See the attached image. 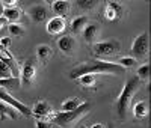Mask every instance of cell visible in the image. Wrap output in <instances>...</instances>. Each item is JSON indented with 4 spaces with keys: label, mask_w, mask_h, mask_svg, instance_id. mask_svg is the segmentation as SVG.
<instances>
[{
    "label": "cell",
    "mask_w": 151,
    "mask_h": 128,
    "mask_svg": "<svg viewBox=\"0 0 151 128\" xmlns=\"http://www.w3.org/2000/svg\"><path fill=\"white\" fill-rule=\"evenodd\" d=\"M122 14V5L116 0H109L104 8V17L107 21H115Z\"/></svg>",
    "instance_id": "7"
},
{
    "label": "cell",
    "mask_w": 151,
    "mask_h": 128,
    "mask_svg": "<svg viewBox=\"0 0 151 128\" xmlns=\"http://www.w3.org/2000/svg\"><path fill=\"white\" fill-rule=\"evenodd\" d=\"M6 23H8V21H6V18H5L3 15H0V30H2V29L5 27V26H6Z\"/></svg>",
    "instance_id": "30"
},
{
    "label": "cell",
    "mask_w": 151,
    "mask_h": 128,
    "mask_svg": "<svg viewBox=\"0 0 151 128\" xmlns=\"http://www.w3.org/2000/svg\"><path fill=\"white\" fill-rule=\"evenodd\" d=\"M12 77H14V74H12L11 68L3 60H0V79H12Z\"/></svg>",
    "instance_id": "25"
},
{
    "label": "cell",
    "mask_w": 151,
    "mask_h": 128,
    "mask_svg": "<svg viewBox=\"0 0 151 128\" xmlns=\"http://www.w3.org/2000/svg\"><path fill=\"white\" fill-rule=\"evenodd\" d=\"M86 24H88V18H86V17H83V15L76 17V18H73V21H71V30H73L74 33H82V30L85 29Z\"/></svg>",
    "instance_id": "18"
},
{
    "label": "cell",
    "mask_w": 151,
    "mask_h": 128,
    "mask_svg": "<svg viewBox=\"0 0 151 128\" xmlns=\"http://www.w3.org/2000/svg\"><path fill=\"white\" fill-rule=\"evenodd\" d=\"M11 44H12V39H11L9 36H3L2 39H0V45H2L3 48H6V50L11 47Z\"/></svg>",
    "instance_id": "27"
},
{
    "label": "cell",
    "mask_w": 151,
    "mask_h": 128,
    "mask_svg": "<svg viewBox=\"0 0 151 128\" xmlns=\"http://www.w3.org/2000/svg\"><path fill=\"white\" fill-rule=\"evenodd\" d=\"M44 2H45L47 5H53V2H55V0H44Z\"/></svg>",
    "instance_id": "32"
},
{
    "label": "cell",
    "mask_w": 151,
    "mask_h": 128,
    "mask_svg": "<svg viewBox=\"0 0 151 128\" xmlns=\"http://www.w3.org/2000/svg\"><path fill=\"white\" fill-rule=\"evenodd\" d=\"M100 0H76V5L83 11H91L98 5Z\"/></svg>",
    "instance_id": "20"
},
{
    "label": "cell",
    "mask_w": 151,
    "mask_h": 128,
    "mask_svg": "<svg viewBox=\"0 0 151 128\" xmlns=\"http://www.w3.org/2000/svg\"><path fill=\"white\" fill-rule=\"evenodd\" d=\"M121 48V44L119 41L116 39H106V41H100V42H95L92 45V51L94 54L98 56V57H106V56H113L116 54Z\"/></svg>",
    "instance_id": "5"
},
{
    "label": "cell",
    "mask_w": 151,
    "mask_h": 128,
    "mask_svg": "<svg viewBox=\"0 0 151 128\" xmlns=\"http://www.w3.org/2000/svg\"><path fill=\"white\" fill-rule=\"evenodd\" d=\"M2 11H3V5H2V0H0V15H2Z\"/></svg>",
    "instance_id": "33"
},
{
    "label": "cell",
    "mask_w": 151,
    "mask_h": 128,
    "mask_svg": "<svg viewBox=\"0 0 151 128\" xmlns=\"http://www.w3.org/2000/svg\"><path fill=\"white\" fill-rule=\"evenodd\" d=\"M53 12L58 15V17H62V18H65L68 14H70V2L68 0H55L53 2Z\"/></svg>",
    "instance_id": "13"
},
{
    "label": "cell",
    "mask_w": 151,
    "mask_h": 128,
    "mask_svg": "<svg viewBox=\"0 0 151 128\" xmlns=\"http://www.w3.org/2000/svg\"><path fill=\"white\" fill-rule=\"evenodd\" d=\"M118 65H121L124 69L134 68V67L137 65V59H134V57H121L119 62H118Z\"/></svg>",
    "instance_id": "24"
},
{
    "label": "cell",
    "mask_w": 151,
    "mask_h": 128,
    "mask_svg": "<svg viewBox=\"0 0 151 128\" xmlns=\"http://www.w3.org/2000/svg\"><path fill=\"white\" fill-rule=\"evenodd\" d=\"M97 33H98V24L97 23H88L85 26V29L82 30L83 39L86 42H92L95 38H97Z\"/></svg>",
    "instance_id": "14"
},
{
    "label": "cell",
    "mask_w": 151,
    "mask_h": 128,
    "mask_svg": "<svg viewBox=\"0 0 151 128\" xmlns=\"http://www.w3.org/2000/svg\"><path fill=\"white\" fill-rule=\"evenodd\" d=\"M5 50H6V48H3L2 45H0V53H3V51H5Z\"/></svg>",
    "instance_id": "35"
},
{
    "label": "cell",
    "mask_w": 151,
    "mask_h": 128,
    "mask_svg": "<svg viewBox=\"0 0 151 128\" xmlns=\"http://www.w3.org/2000/svg\"><path fill=\"white\" fill-rule=\"evenodd\" d=\"M92 128H104V127H103L101 124H94V125H92Z\"/></svg>",
    "instance_id": "31"
},
{
    "label": "cell",
    "mask_w": 151,
    "mask_h": 128,
    "mask_svg": "<svg viewBox=\"0 0 151 128\" xmlns=\"http://www.w3.org/2000/svg\"><path fill=\"white\" fill-rule=\"evenodd\" d=\"M82 128H86V127H82Z\"/></svg>",
    "instance_id": "37"
},
{
    "label": "cell",
    "mask_w": 151,
    "mask_h": 128,
    "mask_svg": "<svg viewBox=\"0 0 151 128\" xmlns=\"http://www.w3.org/2000/svg\"><path fill=\"white\" fill-rule=\"evenodd\" d=\"M91 109L89 102H82V104L74 109V110H68V112H56L52 114V122L59 125L60 128H68L71 127L76 121H79L85 113H88V110Z\"/></svg>",
    "instance_id": "3"
},
{
    "label": "cell",
    "mask_w": 151,
    "mask_h": 128,
    "mask_svg": "<svg viewBox=\"0 0 151 128\" xmlns=\"http://www.w3.org/2000/svg\"><path fill=\"white\" fill-rule=\"evenodd\" d=\"M148 110H150V109H148V104H147L145 101H137L136 104L133 106V114H134L136 118H139V119L147 116Z\"/></svg>",
    "instance_id": "17"
},
{
    "label": "cell",
    "mask_w": 151,
    "mask_h": 128,
    "mask_svg": "<svg viewBox=\"0 0 151 128\" xmlns=\"http://www.w3.org/2000/svg\"><path fill=\"white\" fill-rule=\"evenodd\" d=\"M148 51H150V36L148 32H142L133 39L130 53L132 57L134 59H144L148 56Z\"/></svg>",
    "instance_id": "4"
},
{
    "label": "cell",
    "mask_w": 151,
    "mask_h": 128,
    "mask_svg": "<svg viewBox=\"0 0 151 128\" xmlns=\"http://www.w3.org/2000/svg\"><path fill=\"white\" fill-rule=\"evenodd\" d=\"M79 82L85 87H91L95 84V74H85V75L79 77Z\"/></svg>",
    "instance_id": "23"
},
{
    "label": "cell",
    "mask_w": 151,
    "mask_h": 128,
    "mask_svg": "<svg viewBox=\"0 0 151 128\" xmlns=\"http://www.w3.org/2000/svg\"><path fill=\"white\" fill-rule=\"evenodd\" d=\"M35 74H36V68L33 65V62H26L24 67L21 69V75H20V83L23 86H27L33 82L35 79Z\"/></svg>",
    "instance_id": "10"
},
{
    "label": "cell",
    "mask_w": 151,
    "mask_h": 128,
    "mask_svg": "<svg viewBox=\"0 0 151 128\" xmlns=\"http://www.w3.org/2000/svg\"><path fill=\"white\" fill-rule=\"evenodd\" d=\"M125 69L113 62H107V60H101V59H94V60H88L83 63H79L74 69H71L70 72V79L76 80L79 77L85 75V74H122Z\"/></svg>",
    "instance_id": "1"
},
{
    "label": "cell",
    "mask_w": 151,
    "mask_h": 128,
    "mask_svg": "<svg viewBox=\"0 0 151 128\" xmlns=\"http://www.w3.org/2000/svg\"><path fill=\"white\" fill-rule=\"evenodd\" d=\"M65 27H67V23H65V18L62 17H53L45 24V30L50 35H60L65 30Z\"/></svg>",
    "instance_id": "8"
},
{
    "label": "cell",
    "mask_w": 151,
    "mask_h": 128,
    "mask_svg": "<svg viewBox=\"0 0 151 128\" xmlns=\"http://www.w3.org/2000/svg\"><path fill=\"white\" fill-rule=\"evenodd\" d=\"M50 127H52V122H48V121L38 119V122H36V128H50Z\"/></svg>",
    "instance_id": "28"
},
{
    "label": "cell",
    "mask_w": 151,
    "mask_h": 128,
    "mask_svg": "<svg viewBox=\"0 0 151 128\" xmlns=\"http://www.w3.org/2000/svg\"><path fill=\"white\" fill-rule=\"evenodd\" d=\"M29 15H30V18H32L35 23H42V21L47 20L48 12H47L45 6H42V5H35V6H32V8L29 9Z\"/></svg>",
    "instance_id": "11"
},
{
    "label": "cell",
    "mask_w": 151,
    "mask_h": 128,
    "mask_svg": "<svg viewBox=\"0 0 151 128\" xmlns=\"http://www.w3.org/2000/svg\"><path fill=\"white\" fill-rule=\"evenodd\" d=\"M58 48L62 51L64 54L71 56L76 50V39L70 35H62L58 38Z\"/></svg>",
    "instance_id": "9"
},
{
    "label": "cell",
    "mask_w": 151,
    "mask_h": 128,
    "mask_svg": "<svg viewBox=\"0 0 151 128\" xmlns=\"http://www.w3.org/2000/svg\"><path fill=\"white\" fill-rule=\"evenodd\" d=\"M8 30L11 33V36H23L24 35V27L18 23H9L8 24Z\"/></svg>",
    "instance_id": "21"
},
{
    "label": "cell",
    "mask_w": 151,
    "mask_h": 128,
    "mask_svg": "<svg viewBox=\"0 0 151 128\" xmlns=\"http://www.w3.org/2000/svg\"><path fill=\"white\" fill-rule=\"evenodd\" d=\"M50 128H60L59 125H56V124H52V127H50Z\"/></svg>",
    "instance_id": "34"
},
{
    "label": "cell",
    "mask_w": 151,
    "mask_h": 128,
    "mask_svg": "<svg viewBox=\"0 0 151 128\" xmlns=\"http://www.w3.org/2000/svg\"><path fill=\"white\" fill-rule=\"evenodd\" d=\"M2 15L6 18V21L17 23V21L21 18V12H20V9H18L17 6H14V8H3Z\"/></svg>",
    "instance_id": "16"
},
{
    "label": "cell",
    "mask_w": 151,
    "mask_h": 128,
    "mask_svg": "<svg viewBox=\"0 0 151 128\" xmlns=\"http://www.w3.org/2000/svg\"><path fill=\"white\" fill-rule=\"evenodd\" d=\"M0 101L5 102V104H8V106H11V107H14L20 114H24V116H32V110L26 104H23L21 101H18L17 98H14L2 86H0Z\"/></svg>",
    "instance_id": "6"
},
{
    "label": "cell",
    "mask_w": 151,
    "mask_h": 128,
    "mask_svg": "<svg viewBox=\"0 0 151 128\" xmlns=\"http://www.w3.org/2000/svg\"><path fill=\"white\" fill-rule=\"evenodd\" d=\"M136 74H137V77H139L141 80H147L150 77V63H144V65H141L139 68H137Z\"/></svg>",
    "instance_id": "26"
},
{
    "label": "cell",
    "mask_w": 151,
    "mask_h": 128,
    "mask_svg": "<svg viewBox=\"0 0 151 128\" xmlns=\"http://www.w3.org/2000/svg\"><path fill=\"white\" fill-rule=\"evenodd\" d=\"M109 128H115V127H112V125H109Z\"/></svg>",
    "instance_id": "36"
},
{
    "label": "cell",
    "mask_w": 151,
    "mask_h": 128,
    "mask_svg": "<svg viewBox=\"0 0 151 128\" xmlns=\"http://www.w3.org/2000/svg\"><path fill=\"white\" fill-rule=\"evenodd\" d=\"M0 112H2V113H3V112L8 113V116H9L11 119H17V118H18V112H17L14 107L5 104V102H2V101H0Z\"/></svg>",
    "instance_id": "22"
},
{
    "label": "cell",
    "mask_w": 151,
    "mask_h": 128,
    "mask_svg": "<svg viewBox=\"0 0 151 128\" xmlns=\"http://www.w3.org/2000/svg\"><path fill=\"white\" fill-rule=\"evenodd\" d=\"M36 56H38V59H40V62L42 63V65H45V63L48 62V59L53 56V50H52V47H48L45 44L38 45L36 47Z\"/></svg>",
    "instance_id": "15"
},
{
    "label": "cell",
    "mask_w": 151,
    "mask_h": 128,
    "mask_svg": "<svg viewBox=\"0 0 151 128\" xmlns=\"http://www.w3.org/2000/svg\"><path fill=\"white\" fill-rule=\"evenodd\" d=\"M2 5L5 8H14L17 5V0H2Z\"/></svg>",
    "instance_id": "29"
},
{
    "label": "cell",
    "mask_w": 151,
    "mask_h": 128,
    "mask_svg": "<svg viewBox=\"0 0 151 128\" xmlns=\"http://www.w3.org/2000/svg\"><path fill=\"white\" fill-rule=\"evenodd\" d=\"M82 102H83V101L79 99V98H68V99H65L64 102H62V112H68V110L77 109Z\"/></svg>",
    "instance_id": "19"
},
{
    "label": "cell",
    "mask_w": 151,
    "mask_h": 128,
    "mask_svg": "<svg viewBox=\"0 0 151 128\" xmlns=\"http://www.w3.org/2000/svg\"><path fill=\"white\" fill-rule=\"evenodd\" d=\"M139 84H141V79L136 75L132 77L130 80H127V83L124 84L122 91H121V94L116 99V113H118L119 119H125V113H127V107L130 104V99L136 94Z\"/></svg>",
    "instance_id": "2"
},
{
    "label": "cell",
    "mask_w": 151,
    "mask_h": 128,
    "mask_svg": "<svg viewBox=\"0 0 151 128\" xmlns=\"http://www.w3.org/2000/svg\"><path fill=\"white\" fill-rule=\"evenodd\" d=\"M52 114V107L47 101H40L36 102L32 109V116H36V118H45V116H50Z\"/></svg>",
    "instance_id": "12"
}]
</instances>
